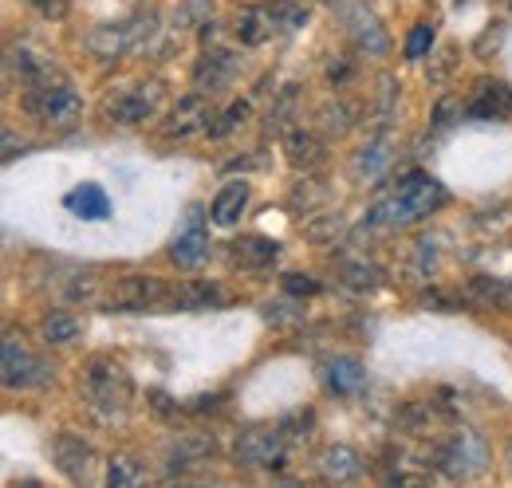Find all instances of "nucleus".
Returning <instances> with one entry per match:
<instances>
[{
	"mask_svg": "<svg viewBox=\"0 0 512 488\" xmlns=\"http://www.w3.org/2000/svg\"><path fill=\"white\" fill-rule=\"evenodd\" d=\"M446 205V189L442 182H434L430 174H406L402 182L394 185L386 197L375 201L371 217H367V229H402V225H414L418 217L434 213Z\"/></svg>",
	"mask_w": 512,
	"mask_h": 488,
	"instance_id": "obj_1",
	"label": "nucleus"
},
{
	"mask_svg": "<svg viewBox=\"0 0 512 488\" xmlns=\"http://www.w3.org/2000/svg\"><path fill=\"white\" fill-rule=\"evenodd\" d=\"M83 394L103 422H119V418H127L130 402H134V382L123 363L91 359L83 366Z\"/></svg>",
	"mask_w": 512,
	"mask_h": 488,
	"instance_id": "obj_2",
	"label": "nucleus"
},
{
	"mask_svg": "<svg viewBox=\"0 0 512 488\" xmlns=\"http://www.w3.org/2000/svg\"><path fill=\"white\" fill-rule=\"evenodd\" d=\"M158 16L154 12H134L119 24H103L87 36V52L99 60H123V56H138L158 40Z\"/></svg>",
	"mask_w": 512,
	"mask_h": 488,
	"instance_id": "obj_3",
	"label": "nucleus"
},
{
	"mask_svg": "<svg viewBox=\"0 0 512 488\" xmlns=\"http://www.w3.org/2000/svg\"><path fill=\"white\" fill-rule=\"evenodd\" d=\"M24 111L44 126H71L83 115V99L67 79H56V83H44V87H28L24 91Z\"/></svg>",
	"mask_w": 512,
	"mask_h": 488,
	"instance_id": "obj_4",
	"label": "nucleus"
},
{
	"mask_svg": "<svg viewBox=\"0 0 512 488\" xmlns=\"http://www.w3.org/2000/svg\"><path fill=\"white\" fill-rule=\"evenodd\" d=\"M288 449H292V437L284 426H249L237 433V445H233L237 461L253 469H284Z\"/></svg>",
	"mask_w": 512,
	"mask_h": 488,
	"instance_id": "obj_5",
	"label": "nucleus"
},
{
	"mask_svg": "<svg viewBox=\"0 0 512 488\" xmlns=\"http://www.w3.org/2000/svg\"><path fill=\"white\" fill-rule=\"evenodd\" d=\"M485 465H489V445L473 429L449 433L442 441V449H438V469L453 481H473V477L485 473Z\"/></svg>",
	"mask_w": 512,
	"mask_h": 488,
	"instance_id": "obj_6",
	"label": "nucleus"
},
{
	"mask_svg": "<svg viewBox=\"0 0 512 488\" xmlns=\"http://www.w3.org/2000/svg\"><path fill=\"white\" fill-rule=\"evenodd\" d=\"M0 374H4V386H8V390H40V386L52 378L48 363H44V359L24 343V335H16V331L4 335Z\"/></svg>",
	"mask_w": 512,
	"mask_h": 488,
	"instance_id": "obj_7",
	"label": "nucleus"
},
{
	"mask_svg": "<svg viewBox=\"0 0 512 488\" xmlns=\"http://www.w3.org/2000/svg\"><path fill=\"white\" fill-rule=\"evenodd\" d=\"M166 296H170V288L158 276L127 272L115 284H107V296L99 307H107V311H146V307H166Z\"/></svg>",
	"mask_w": 512,
	"mask_h": 488,
	"instance_id": "obj_8",
	"label": "nucleus"
},
{
	"mask_svg": "<svg viewBox=\"0 0 512 488\" xmlns=\"http://www.w3.org/2000/svg\"><path fill=\"white\" fill-rule=\"evenodd\" d=\"M339 20H343V32L351 36V44L367 56H386L390 52V36H386V24L379 20V12L367 4V0H347L339 4Z\"/></svg>",
	"mask_w": 512,
	"mask_h": 488,
	"instance_id": "obj_9",
	"label": "nucleus"
},
{
	"mask_svg": "<svg viewBox=\"0 0 512 488\" xmlns=\"http://www.w3.org/2000/svg\"><path fill=\"white\" fill-rule=\"evenodd\" d=\"M162 79H146L130 91H119L115 99H107V119L123 122V126H142L146 119H154V111L162 107Z\"/></svg>",
	"mask_w": 512,
	"mask_h": 488,
	"instance_id": "obj_10",
	"label": "nucleus"
},
{
	"mask_svg": "<svg viewBox=\"0 0 512 488\" xmlns=\"http://www.w3.org/2000/svg\"><path fill=\"white\" fill-rule=\"evenodd\" d=\"M205 209L201 205H190V213H186V225H182V233L170 241V260H174V268H182V272H197L205 260H209V233H205Z\"/></svg>",
	"mask_w": 512,
	"mask_h": 488,
	"instance_id": "obj_11",
	"label": "nucleus"
},
{
	"mask_svg": "<svg viewBox=\"0 0 512 488\" xmlns=\"http://www.w3.org/2000/svg\"><path fill=\"white\" fill-rule=\"evenodd\" d=\"M237 71H241V60H237L233 48H209L201 56V63L193 67V83H197L201 95H217L237 79Z\"/></svg>",
	"mask_w": 512,
	"mask_h": 488,
	"instance_id": "obj_12",
	"label": "nucleus"
},
{
	"mask_svg": "<svg viewBox=\"0 0 512 488\" xmlns=\"http://www.w3.org/2000/svg\"><path fill=\"white\" fill-rule=\"evenodd\" d=\"M209 126H213L209 95L193 91V95H182V99L174 103V111H170V119H166V134L178 138V142H186V138L201 134V130H209Z\"/></svg>",
	"mask_w": 512,
	"mask_h": 488,
	"instance_id": "obj_13",
	"label": "nucleus"
},
{
	"mask_svg": "<svg viewBox=\"0 0 512 488\" xmlns=\"http://www.w3.org/2000/svg\"><path fill=\"white\" fill-rule=\"evenodd\" d=\"M52 461H56V469L64 473L71 485H87V481H91L95 453H91V445H87L83 437H75V433L52 437Z\"/></svg>",
	"mask_w": 512,
	"mask_h": 488,
	"instance_id": "obj_14",
	"label": "nucleus"
},
{
	"mask_svg": "<svg viewBox=\"0 0 512 488\" xmlns=\"http://www.w3.org/2000/svg\"><path fill=\"white\" fill-rule=\"evenodd\" d=\"M225 304H229V292L217 280H190V284L170 288V296H166V307H174V311H205V307Z\"/></svg>",
	"mask_w": 512,
	"mask_h": 488,
	"instance_id": "obj_15",
	"label": "nucleus"
},
{
	"mask_svg": "<svg viewBox=\"0 0 512 488\" xmlns=\"http://www.w3.org/2000/svg\"><path fill=\"white\" fill-rule=\"evenodd\" d=\"M8 71L24 79V87H44V83H56L60 71H56V60H48L44 52L20 44V48H8Z\"/></svg>",
	"mask_w": 512,
	"mask_h": 488,
	"instance_id": "obj_16",
	"label": "nucleus"
},
{
	"mask_svg": "<svg viewBox=\"0 0 512 488\" xmlns=\"http://www.w3.org/2000/svg\"><path fill=\"white\" fill-rule=\"evenodd\" d=\"M249 201H253V189H249V182H225L221 189H217L213 205H209V221H213L217 229H233V225L245 217Z\"/></svg>",
	"mask_w": 512,
	"mask_h": 488,
	"instance_id": "obj_17",
	"label": "nucleus"
},
{
	"mask_svg": "<svg viewBox=\"0 0 512 488\" xmlns=\"http://www.w3.org/2000/svg\"><path fill=\"white\" fill-rule=\"evenodd\" d=\"M276 32H280V28H276V16H272L268 4H249V8L237 12L233 40H237L241 48H256V44H264V40L276 36Z\"/></svg>",
	"mask_w": 512,
	"mask_h": 488,
	"instance_id": "obj_18",
	"label": "nucleus"
},
{
	"mask_svg": "<svg viewBox=\"0 0 512 488\" xmlns=\"http://www.w3.org/2000/svg\"><path fill=\"white\" fill-rule=\"evenodd\" d=\"M323 382H327V390H331V394H339V398H355V394H363V390H367V370H363L359 359L335 355L331 363L323 366Z\"/></svg>",
	"mask_w": 512,
	"mask_h": 488,
	"instance_id": "obj_19",
	"label": "nucleus"
},
{
	"mask_svg": "<svg viewBox=\"0 0 512 488\" xmlns=\"http://www.w3.org/2000/svg\"><path fill=\"white\" fill-rule=\"evenodd\" d=\"M363 473V457L351 445H327L320 453V477L327 485H347Z\"/></svg>",
	"mask_w": 512,
	"mask_h": 488,
	"instance_id": "obj_20",
	"label": "nucleus"
},
{
	"mask_svg": "<svg viewBox=\"0 0 512 488\" xmlns=\"http://www.w3.org/2000/svg\"><path fill=\"white\" fill-rule=\"evenodd\" d=\"M284 154L296 170H312L323 162V142L312 126H292L284 130Z\"/></svg>",
	"mask_w": 512,
	"mask_h": 488,
	"instance_id": "obj_21",
	"label": "nucleus"
},
{
	"mask_svg": "<svg viewBox=\"0 0 512 488\" xmlns=\"http://www.w3.org/2000/svg\"><path fill=\"white\" fill-rule=\"evenodd\" d=\"M512 111V91L497 79H481L477 83V99L469 103V115L473 119H501Z\"/></svg>",
	"mask_w": 512,
	"mask_h": 488,
	"instance_id": "obj_22",
	"label": "nucleus"
},
{
	"mask_svg": "<svg viewBox=\"0 0 512 488\" xmlns=\"http://www.w3.org/2000/svg\"><path fill=\"white\" fill-rule=\"evenodd\" d=\"M64 205L75 213V217H83V221H103V217L111 213V197H107V189H99L95 182L75 185V189L64 197Z\"/></svg>",
	"mask_w": 512,
	"mask_h": 488,
	"instance_id": "obj_23",
	"label": "nucleus"
},
{
	"mask_svg": "<svg viewBox=\"0 0 512 488\" xmlns=\"http://www.w3.org/2000/svg\"><path fill=\"white\" fill-rule=\"evenodd\" d=\"M103 485L107 488H146L150 477H146V465L130 453H115L107 461V473H103Z\"/></svg>",
	"mask_w": 512,
	"mask_h": 488,
	"instance_id": "obj_24",
	"label": "nucleus"
},
{
	"mask_svg": "<svg viewBox=\"0 0 512 488\" xmlns=\"http://www.w3.org/2000/svg\"><path fill=\"white\" fill-rule=\"evenodd\" d=\"M280 256V244L268 241V237H241V241H233V264L237 268H268L272 260Z\"/></svg>",
	"mask_w": 512,
	"mask_h": 488,
	"instance_id": "obj_25",
	"label": "nucleus"
},
{
	"mask_svg": "<svg viewBox=\"0 0 512 488\" xmlns=\"http://www.w3.org/2000/svg\"><path fill=\"white\" fill-rule=\"evenodd\" d=\"M40 335H44L48 347H71L83 335V319L71 315V311H48L44 323H40Z\"/></svg>",
	"mask_w": 512,
	"mask_h": 488,
	"instance_id": "obj_26",
	"label": "nucleus"
},
{
	"mask_svg": "<svg viewBox=\"0 0 512 488\" xmlns=\"http://www.w3.org/2000/svg\"><path fill=\"white\" fill-rule=\"evenodd\" d=\"M339 276H343V284H351L355 292H371V288L383 284V268H379L375 260H367V256L343 260V264H339Z\"/></svg>",
	"mask_w": 512,
	"mask_h": 488,
	"instance_id": "obj_27",
	"label": "nucleus"
},
{
	"mask_svg": "<svg viewBox=\"0 0 512 488\" xmlns=\"http://www.w3.org/2000/svg\"><path fill=\"white\" fill-rule=\"evenodd\" d=\"M213 441L209 437H182L174 449H170V469H190V465H201L205 457H213Z\"/></svg>",
	"mask_w": 512,
	"mask_h": 488,
	"instance_id": "obj_28",
	"label": "nucleus"
},
{
	"mask_svg": "<svg viewBox=\"0 0 512 488\" xmlns=\"http://www.w3.org/2000/svg\"><path fill=\"white\" fill-rule=\"evenodd\" d=\"M99 272L95 268H83V272H75L71 280H67V288H64V296L71 300V304H103V296H99Z\"/></svg>",
	"mask_w": 512,
	"mask_h": 488,
	"instance_id": "obj_29",
	"label": "nucleus"
},
{
	"mask_svg": "<svg viewBox=\"0 0 512 488\" xmlns=\"http://www.w3.org/2000/svg\"><path fill=\"white\" fill-rule=\"evenodd\" d=\"M268 8L276 16V28L280 32H300L308 24V16H312L304 0H268Z\"/></svg>",
	"mask_w": 512,
	"mask_h": 488,
	"instance_id": "obj_30",
	"label": "nucleus"
},
{
	"mask_svg": "<svg viewBox=\"0 0 512 488\" xmlns=\"http://www.w3.org/2000/svg\"><path fill=\"white\" fill-rule=\"evenodd\" d=\"M386 166H390V142H386V138H375V142L359 154V166H355V170H359V178H379Z\"/></svg>",
	"mask_w": 512,
	"mask_h": 488,
	"instance_id": "obj_31",
	"label": "nucleus"
},
{
	"mask_svg": "<svg viewBox=\"0 0 512 488\" xmlns=\"http://www.w3.org/2000/svg\"><path fill=\"white\" fill-rule=\"evenodd\" d=\"M316 122H320L323 134H335V138H343V134L355 126V111H351L347 103H327Z\"/></svg>",
	"mask_w": 512,
	"mask_h": 488,
	"instance_id": "obj_32",
	"label": "nucleus"
},
{
	"mask_svg": "<svg viewBox=\"0 0 512 488\" xmlns=\"http://www.w3.org/2000/svg\"><path fill=\"white\" fill-rule=\"evenodd\" d=\"M245 119H249V103H245V99H237L229 111H221V115L213 119V126H209V138H229V134H233V130H237Z\"/></svg>",
	"mask_w": 512,
	"mask_h": 488,
	"instance_id": "obj_33",
	"label": "nucleus"
},
{
	"mask_svg": "<svg viewBox=\"0 0 512 488\" xmlns=\"http://www.w3.org/2000/svg\"><path fill=\"white\" fill-rule=\"evenodd\" d=\"M430 48H434V28H430V24H418V28L406 36V60H422Z\"/></svg>",
	"mask_w": 512,
	"mask_h": 488,
	"instance_id": "obj_34",
	"label": "nucleus"
},
{
	"mask_svg": "<svg viewBox=\"0 0 512 488\" xmlns=\"http://www.w3.org/2000/svg\"><path fill=\"white\" fill-rule=\"evenodd\" d=\"M280 284H284L288 296H316V292H320V284H316L312 276H296V272H288Z\"/></svg>",
	"mask_w": 512,
	"mask_h": 488,
	"instance_id": "obj_35",
	"label": "nucleus"
},
{
	"mask_svg": "<svg viewBox=\"0 0 512 488\" xmlns=\"http://www.w3.org/2000/svg\"><path fill=\"white\" fill-rule=\"evenodd\" d=\"M292 103H296V91L288 87V91L280 95V103H276V111H268V130H284V119H288V111H292Z\"/></svg>",
	"mask_w": 512,
	"mask_h": 488,
	"instance_id": "obj_36",
	"label": "nucleus"
},
{
	"mask_svg": "<svg viewBox=\"0 0 512 488\" xmlns=\"http://www.w3.org/2000/svg\"><path fill=\"white\" fill-rule=\"evenodd\" d=\"M316 201H323V185H316V182L296 185V193H292V205H296V209H308V205H316Z\"/></svg>",
	"mask_w": 512,
	"mask_h": 488,
	"instance_id": "obj_37",
	"label": "nucleus"
},
{
	"mask_svg": "<svg viewBox=\"0 0 512 488\" xmlns=\"http://www.w3.org/2000/svg\"><path fill=\"white\" fill-rule=\"evenodd\" d=\"M44 20H64L67 8H71V0H28Z\"/></svg>",
	"mask_w": 512,
	"mask_h": 488,
	"instance_id": "obj_38",
	"label": "nucleus"
},
{
	"mask_svg": "<svg viewBox=\"0 0 512 488\" xmlns=\"http://www.w3.org/2000/svg\"><path fill=\"white\" fill-rule=\"evenodd\" d=\"M201 44H205V52L221 48V24H201Z\"/></svg>",
	"mask_w": 512,
	"mask_h": 488,
	"instance_id": "obj_39",
	"label": "nucleus"
},
{
	"mask_svg": "<svg viewBox=\"0 0 512 488\" xmlns=\"http://www.w3.org/2000/svg\"><path fill=\"white\" fill-rule=\"evenodd\" d=\"M158 488H205V485H193V481H166V485Z\"/></svg>",
	"mask_w": 512,
	"mask_h": 488,
	"instance_id": "obj_40",
	"label": "nucleus"
},
{
	"mask_svg": "<svg viewBox=\"0 0 512 488\" xmlns=\"http://www.w3.org/2000/svg\"><path fill=\"white\" fill-rule=\"evenodd\" d=\"M280 488H320V485H308V481H284Z\"/></svg>",
	"mask_w": 512,
	"mask_h": 488,
	"instance_id": "obj_41",
	"label": "nucleus"
},
{
	"mask_svg": "<svg viewBox=\"0 0 512 488\" xmlns=\"http://www.w3.org/2000/svg\"><path fill=\"white\" fill-rule=\"evenodd\" d=\"M320 4H331V8H335V4H347V0H320Z\"/></svg>",
	"mask_w": 512,
	"mask_h": 488,
	"instance_id": "obj_42",
	"label": "nucleus"
},
{
	"mask_svg": "<svg viewBox=\"0 0 512 488\" xmlns=\"http://www.w3.org/2000/svg\"><path fill=\"white\" fill-rule=\"evenodd\" d=\"M24 488H36V485H24Z\"/></svg>",
	"mask_w": 512,
	"mask_h": 488,
	"instance_id": "obj_43",
	"label": "nucleus"
}]
</instances>
